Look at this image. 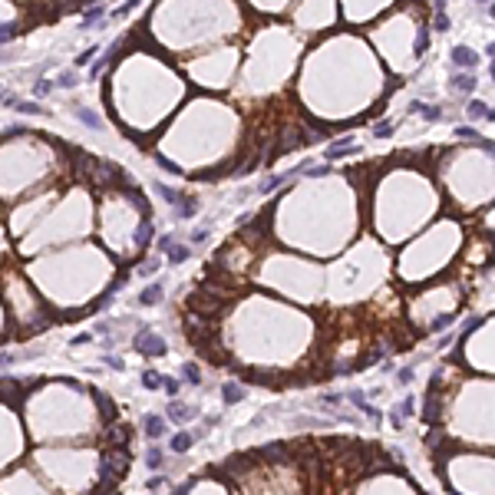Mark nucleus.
<instances>
[{
    "label": "nucleus",
    "instance_id": "obj_4",
    "mask_svg": "<svg viewBox=\"0 0 495 495\" xmlns=\"http://www.w3.org/2000/svg\"><path fill=\"white\" fill-rule=\"evenodd\" d=\"M449 60L459 66V70H472V66L479 63V56H475V50L469 47H452V53H449Z\"/></svg>",
    "mask_w": 495,
    "mask_h": 495
},
{
    "label": "nucleus",
    "instance_id": "obj_10",
    "mask_svg": "<svg viewBox=\"0 0 495 495\" xmlns=\"http://www.w3.org/2000/svg\"><path fill=\"white\" fill-rule=\"evenodd\" d=\"M182 377H185V383L198 386L202 383V370H198V363H182Z\"/></svg>",
    "mask_w": 495,
    "mask_h": 495
},
{
    "label": "nucleus",
    "instance_id": "obj_7",
    "mask_svg": "<svg viewBox=\"0 0 495 495\" xmlns=\"http://www.w3.org/2000/svg\"><path fill=\"white\" fill-rule=\"evenodd\" d=\"M158 300H162V284H149V287L139 294V304H145V307H155Z\"/></svg>",
    "mask_w": 495,
    "mask_h": 495
},
{
    "label": "nucleus",
    "instance_id": "obj_2",
    "mask_svg": "<svg viewBox=\"0 0 495 495\" xmlns=\"http://www.w3.org/2000/svg\"><path fill=\"white\" fill-rule=\"evenodd\" d=\"M126 452H122V449H119L116 456H109L106 459V462H102V482H106V485H109L112 479H119V475H122V472H126Z\"/></svg>",
    "mask_w": 495,
    "mask_h": 495
},
{
    "label": "nucleus",
    "instance_id": "obj_19",
    "mask_svg": "<svg viewBox=\"0 0 495 495\" xmlns=\"http://www.w3.org/2000/svg\"><path fill=\"white\" fill-rule=\"evenodd\" d=\"M10 363H17V354H0V370L10 367Z\"/></svg>",
    "mask_w": 495,
    "mask_h": 495
},
{
    "label": "nucleus",
    "instance_id": "obj_3",
    "mask_svg": "<svg viewBox=\"0 0 495 495\" xmlns=\"http://www.w3.org/2000/svg\"><path fill=\"white\" fill-rule=\"evenodd\" d=\"M142 429H145L149 439H162V436H169V419L158 416V413H149V416L142 419Z\"/></svg>",
    "mask_w": 495,
    "mask_h": 495
},
{
    "label": "nucleus",
    "instance_id": "obj_18",
    "mask_svg": "<svg viewBox=\"0 0 495 495\" xmlns=\"http://www.w3.org/2000/svg\"><path fill=\"white\" fill-rule=\"evenodd\" d=\"M158 485H165V479H162V475H152V479L145 482V488H149V492H155Z\"/></svg>",
    "mask_w": 495,
    "mask_h": 495
},
{
    "label": "nucleus",
    "instance_id": "obj_12",
    "mask_svg": "<svg viewBox=\"0 0 495 495\" xmlns=\"http://www.w3.org/2000/svg\"><path fill=\"white\" fill-rule=\"evenodd\" d=\"M413 109H416V112H423V119H429V122L442 116V112L436 109V106H429V102H413Z\"/></svg>",
    "mask_w": 495,
    "mask_h": 495
},
{
    "label": "nucleus",
    "instance_id": "obj_11",
    "mask_svg": "<svg viewBox=\"0 0 495 495\" xmlns=\"http://www.w3.org/2000/svg\"><path fill=\"white\" fill-rule=\"evenodd\" d=\"M221 396H225V403H238V400H244V390L238 383H225L221 386Z\"/></svg>",
    "mask_w": 495,
    "mask_h": 495
},
{
    "label": "nucleus",
    "instance_id": "obj_14",
    "mask_svg": "<svg viewBox=\"0 0 495 495\" xmlns=\"http://www.w3.org/2000/svg\"><path fill=\"white\" fill-rule=\"evenodd\" d=\"M485 116H488V106H485V102H479V99L469 102V119H485Z\"/></svg>",
    "mask_w": 495,
    "mask_h": 495
},
{
    "label": "nucleus",
    "instance_id": "obj_8",
    "mask_svg": "<svg viewBox=\"0 0 495 495\" xmlns=\"http://www.w3.org/2000/svg\"><path fill=\"white\" fill-rule=\"evenodd\" d=\"M162 462H165L162 446H155V442H152V446L145 449V465H149V469H162Z\"/></svg>",
    "mask_w": 495,
    "mask_h": 495
},
{
    "label": "nucleus",
    "instance_id": "obj_26",
    "mask_svg": "<svg viewBox=\"0 0 495 495\" xmlns=\"http://www.w3.org/2000/svg\"><path fill=\"white\" fill-rule=\"evenodd\" d=\"M488 56H495V43H488Z\"/></svg>",
    "mask_w": 495,
    "mask_h": 495
},
{
    "label": "nucleus",
    "instance_id": "obj_9",
    "mask_svg": "<svg viewBox=\"0 0 495 495\" xmlns=\"http://www.w3.org/2000/svg\"><path fill=\"white\" fill-rule=\"evenodd\" d=\"M192 446H195V436H189V432H175L172 436V449L175 452H189Z\"/></svg>",
    "mask_w": 495,
    "mask_h": 495
},
{
    "label": "nucleus",
    "instance_id": "obj_24",
    "mask_svg": "<svg viewBox=\"0 0 495 495\" xmlns=\"http://www.w3.org/2000/svg\"><path fill=\"white\" fill-rule=\"evenodd\" d=\"M155 267H158V264H155V261H149V264L142 267V277H152V271H155Z\"/></svg>",
    "mask_w": 495,
    "mask_h": 495
},
{
    "label": "nucleus",
    "instance_id": "obj_21",
    "mask_svg": "<svg viewBox=\"0 0 495 495\" xmlns=\"http://www.w3.org/2000/svg\"><path fill=\"white\" fill-rule=\"evenodd\" d=\"M400 383H403V386L413 383V370H400Z\"/></svg>",
    "mask_w": 495,
    "mask_h": 495
},
{
    "label": "nucleus",
    "instance_id": "obj_20",
    "mask_svg": "<svg viewBox=\"0 0 495 495\" xmlns=\"http://www.w3.org/2000/svg\"><path fill=\"white\" fill-rule=\"evenodd\" d=\"M89 340H93V334H79V337H73L70 344H73V347H79V344H89Z\"/></svg>",
    "mask_w": 495,
    "mask_h": 495
},
{
    "label": "nucleus",
    "instance_id": "obj_6",
    "mask_svg": "<svg viewBox=\"0 0 495 495\" xmlns=\"http://www.w3.org/2000/svg\"><path fill=\"white\" fill-rule=\"evenodd\" d=\"M449 86H456L459 93H472V89H475V76H469V73H456V76H449Z\"/></svg>",
    "mask_w": 495,
    "mask_h": 495
},
{
    "label": "nucleus",
    "instance_id": "obj_25",
    "mask_svg": "<svg viewBox=\"0 0 495 495\" xmlns=\"http://www.w3.org/2000/svg\"><path fill=\"white\" fill-rule=\"evenodd\" d=\"M485 119H488V122H495V109H488V116H485Z\"/></svg>",
    "mask_w": 495,
    "mask_h": 495
},
{
    "label": "nucleus",
    "instance_id": "obj_23",
    "mask_svg": "<svg viewBox=\"0 0 495 495\" xmlns=\"http://www.w3.org/2000/svg\"><path fill=\"white\" fill-rule=\"evenodd\" d=\"M446 27H449V20H446V14H439V17H436V30H446Z\"/></svg>",
    "mask_w": 495,
    "mask_h": 495
},
{
    "label": "nucleus",
    "instance_id": "obj_13",
    "mask_svg": "<svg viewBox=\"0 0 495 495\" xmlns=\"http://www.w3.org/2000/svg\"><path fill=\"white\" fill-rule=\"evenodd\" d=\"M142 386H145V390H158V386H162V377H158L155 370H145V373H142Z\"/></svg>",
    "mask_w": 495,
    "mask_h": 495
},
{
    "label": "nucleus",
    "instance_id": "obj_15",
    "mask_svg": "<svg viewBox=\"0 0 495 495\" xmlns=\"http://www.w3.org/2000/svg\"><path fill=\"white\" fill-rule=\"evenodd\" d=\"M162 390H165L169 396H175V393L182 390V383H179V380H172V377H162Z\"/></svg>",
    "mask_w": 495,
    "mask_h": 495
},
{
    "label": "nucleus",
    "instance_id": "obj_5",
    "mask_svg": "<svg viewBox=\"0 0 495 495\" xmlns=\"http://www.w3.org/2000/svg\"><path fill=\"white\" fill-rule=\"evenodd\" d=\"M198 413L195 409H185V403H179V400H172L169 403V419H175V423H185V419H195Z\"/></svg>",
    "mask_w": 495,
    "mask_h": 495
},
{
    "label": "nucleus",
    "instance_id": "obj_27",
    "mask_svg": "<svg viewBox=\"0 0 495 495\" xmlns=\"http://www.w3.org/2000/svg\"><path fill=\"white\" fill-rule=\"evenodd\" d=\"M492 79H495V63H492Z\"/></svg>",
    "mask_w": 495,
    "mask_h": 495
},
{
    "label": "nucleus",
    "instance_id": "obj_22",
    "mask_svg": "<svg viewBox=\"0 0 495 495\" xmlns=\"http://www.w3.org/2000/svg\"><path fill=\"white\" fill-rule=\"evenodd\" d=\"M479 145H482V149H485V152H488V155H492V158H495V142H488V139H482V142H479Z\"/></svg>",
    "mask_w": 495,
    "mask_h": 495
},
{
    "label": "nucleus",
    "instance_id": "obj_1",
    "mask_svg": "<svg viewBox=\"0 0 495 495\" xmlns=\"http://www.w3.org/2000/svg\"><path fill=\"white\" fill-rule=\"evenodd\" d=\"M132 347L139 350V354H145V357H162L165 354V340L158 337L155 330H149V327H142L139 334L132 337Z\"/></svg>",
    "mask_w": 495,
    "mask_h": 495
},
{
    "label": "nucleus",
    "instance_id": "obj_16",
    "mask_svg": "<svg viewBox=\"0 0 495 495\" xmlns=\"http://www.w3.org/2000/svg\"><path fill=\"white\" fill-rule=\"evenodd\" d=\"M185 258H189V248H175V251L169 254V261H172V264H182Z\"/></svg>",
    "mask_w": 495,
    "mask_h": 495
},
{
    "label": "nucleus",
    "instance_id": "obj_17",
    "mask_svg": "<svg viewBox=\"0 0 495 495\" xmlns=\"http://www.w3.org/2000/svg\"><path fill=\"white\" fill-rule=\"evenodd\" d=\"M102 363H106V367H112V370H122V367H126V363L119 360V357H112V354H102Z\"/></svg>",
    "mask_w": 495,
    "mask_h": 495
}]
</instances>
